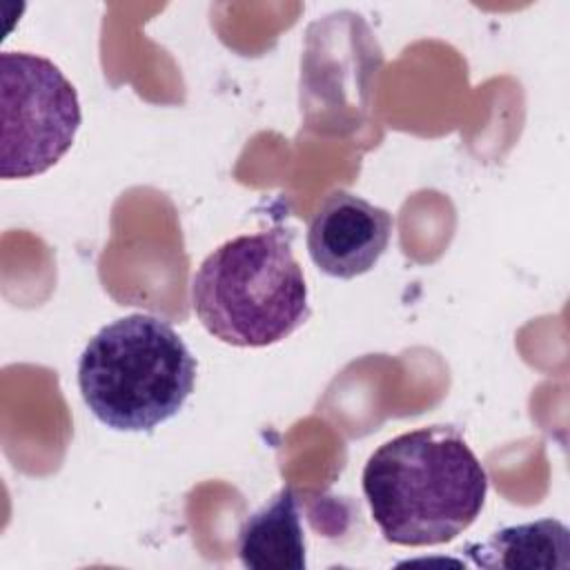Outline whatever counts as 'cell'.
<instances>
[{"mask_svg": "<svg viewBox=\"0 0 570 570\" xmlns=\"http://www.w3.org/2000/svg\"><path fill=\"white\" fill-rule=\"evenodd\" d=\"M374 523L394 546H441L481 514L488 474L452 425H425L379 445L363 468Z\"/></svg>", "mask_w": 570, "mask_h": 570, "instance_id": "cell-1", "label": "cell"}, {"mask_svg": "<svg viewBox=\"0 0 570 570\" xmlns=\"http://www.w3.org/2000/svg\"><path fill=\"white\" fill-rule=\"evenodd\" d=\"M196 385V358L163 318L129 314L100 327L78 358L89 412L118 432H147L180 412Z\"/></svg>", "mask_w": 570, "mask_h": 570, "instance_id": "cell-3", "label": "cell"}, {"mask_svg": "<svg viewBox=\"0 0 570 570\" xmlns=\"http://www.w3.org/2000/svg\"><path fill=\"white\" fill-rule=\"evenodd\" d=\"M2 178L51 169L73 145L82 111L71 80L49 58L27 51L0 56Z\"/></svg>", "mask_w": 570, "mask_h": 570, "instance_id": "cell-4", "label": "cell"}, {"mask_svg": "<svg viewBox=\"0 0 570 570\" xmlns=\"http://www.w3.org/2000/svg\"><path fill=\"white\" fill-rule=\"evenodd\" d=\"M483 568H561L570 566V532L557 519L508 525L488 541L465 548Z\"/></svg>", "mask_w": 570, "mask_h": 570, "instance_id": "cell-7", "label": "cell"}, {"mask_svg": "<svg viewBox=\"0 0 570 570\" xmlns=\"http://www.w3.org/2000/svg\"><path fill=\"white\" fill-rule=\"evenodd\" d=\"M191 305L203 327L234 347H267L294 334L312 309L287 229L218 245L191 278Z\"/></svg>", "mask_w": 570, "mask_h": 570, "instance_id": "cell-2", "label": "cell"}, {"mask_svg": "<svg viewBox=\"0 0 570 570\" xmlns=\"http://www.w3.org/2000/svg\"><path fill=\"white\" fill-rule=\"evenodd\" d=\"M392 227L387 209L336 189L325 196L309 220L307 252L323 274L350 281L379 263L390 245Z\"/></svg>", "mask_w": 570, "mask_h": 570, "instance_id": "cell-5", "label": "cell"}, {"mask_svg": "<svg viewBox=\"0 0 570 570\" xmlns=\"http://www.w3.org/2000/svg\"><path fill=\"white\" fill-rule=\"evenodd\" d=\"M238 559L254 570H303L307 566L301 508L292 488H281L243 523Z\"/></svg>", "mask_w": 570, "mask_h": 570, "instance_id": "cell-6", "label": "cell"}]
</instances>
